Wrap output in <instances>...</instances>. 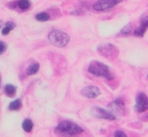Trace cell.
<instances>
[{"mask_svg":"<svg viewBox=\"0 0 148 137\" xmlns=\"http://www.w3.org/2000/svg\"><path fill=\"white\" fill-rule=\"evenodd\" d=\"M17 6L21 11H27L31 7L30 0H18L17 2Z\"/></svg>","mask_w":148,"mask_h":137,"instance_id":"13","label":"cell"},{"mask_svg":"<svg viewBox=\"0 0 148 137\" xmlns=\"http://www.w3.org/2000/svg\"><path fill=\"white\" fill-rule=\"evenodd\" d=\"M0 45H1V52H0V54H3V53L6 51L7 45H6V44H5L4 41H1V42H0Z\"/></svg>","mask_w":148,"mask_h":137,"instance_id":"20","label":"cell"},{"mask_svg":"<svg viewBox=\"0 0 148 137\" xmlns=\"http://www.w3.org/2000/svg\"><path fill=\"white\" fill-rule=\"evenodd\" d=\"M146 78H147V80H148V74H147V76H146Z\"/></svg>","mask_w":148,"mask_h":137,"instance_id":"22","label":"cell"},{"mask_svg":"<svg viewBox=\"0 0 148 137\" xmlns=\"http://www.w3.org/2000/svg\"><path fill=\"white\" fill-rule=\"evenodd\" d=\"M132 25H131V24H128L127 25H125V27L122 28L120 33L123 34V35H128V34H130V33L132 32Z\"/></svg>","mask_w":148,"mask_h":137,"instance_id":"17","label":"cell"},{"mask_svg":"<svg viewBox=\"0 0 148 137\" xmlns=\"http://www.w3.org/2000/svg\"><path fill=\"white\" fill-rule=\"evenodd\" d=\"M97 50L100 55H102L108 60H114L119 55V50L117 48V46L110 43L99 45Z\"/></svg>","mask_w":148,"mask_h":137,"instance_id":"4","label":"cell"},{"mask_svg":"<svg viewBox=\"0 0 148 137\" xmlns=\"http://www.w3.org/2000/svg\"><path fill=\"white\" fill-rule=\"evenodd\" d=\"M11 31H12V29L10 28V27H8V26H5L3 29H2V35H4V36H6V35H8L10 32H11Z\"/></svg>","mask_w":148,"mask_h":137,"instance_id":"18","label":"cell"},{"mask_svg":"<svg viewBox=\"0 0 148 137\" xmlns=\"http://www.w3.org/2000/svg\"><path fill=\"white\" fill-rule=\"evenodd\" d=\"M148 29V17L147 16H144L142 19H141V21H140V26L138 27L133 34L137 37H143L146 32V30Z\"/></svg>","mask_w":148,"mask_h":137,"instance_id":"9","label":"cell"},{"mask_svg":"<svg viewBox=\"0 0 148 137\" xmlns=\"http://www.w3.org/2000/svg\"><path fill=\"white\" fill-rule=\"evenodd\" d=\"M22 107V100L17 99L13 101H12L9 105V109L11 111H18Z\"/></svg>","mask_w":148,"mask_h":137,"instance_id":"12","label":"cell"},{"mask_svg":"<svg viewBox=\"0 0 148 137\" xmlns=\"http://www.w3.org/2000/svg\"><path fill=\"white\" fill-rule=\"evenodd\" d=\"M36 19L40 22H45L50 19V15L46 12H40L36 15Z\"/></svg>","mask_w":148,"mask_h":137,"instance_id":"16","label":"cell"},{"mask_svg":"<svg viewBox=\"0 0 148 137\" xmlns=\"http://www.w3.org/2000/svg\"><path fill=\"white\" fill-rule=\"evenodd\" d=\"M5 93L7 97L13 98L17 94V87L12 84H7L5 87Z\"/></svg>","mask_w":148,"mask_h":137,"instance_id":"11","label":"cell"},{"mask_svg":"<svg viewBox=\"0 0 148 137\" xmlns=\"http://www.w3.org/2000/svg\"><path fill=\"white\" fill-rule=\"evenodd\" d=\"M109 107L118 114H123L125 111V102L121 99L115 100Z\"/></svg>","mask_w":148,"mask_h":137,"instance_id":"10","label":"cell"},{"mask_svg":"<svg viewBox=\"0 0 148 137\" xmlns=\"http://www.w3.org/2000/svg\"><path fill=\"white\" fill-rule=\"evenodd\" d=\"M134 109L137 113H144L148 110V97L143 92H140L136 96Z\"/></svg>","mask_w":148,"mask_h":137,"instance_id":"5","label":"cell"},{"mask_svg":"<svg viewBox=\"0 0 148 137\" xmlns=\"http://www.w3.org/2000/svg\"><path fill=\"white\" fill-rule=\"evenodd\" d=\"M81 94L88 99H95L101 94V91L95 86H87L81 90Z\"/></svg>","mask_w":148,"mask_h":137,"instance_id":"8","label":"cell"},{"mask_svg":"<svg viewBox=\"0 0 148 137\" xmlns=\"http://www.w3.org/2000/svg\"><path fill=\"white\" fill-rule=\"evenodd\" d=\"M55 133L61 136H74L84 132V129L78 124L70 120H63L54 129Z\"/></svg>","mask_w":148,"mask_h":137,"instance_id":"1","label":"cell"},{"mask_svg":"<svg viewBox=\"0 0 148 137\" xmlns=\"http://www.w3.org/2000/svg\"><path fill=\"white\" fill-rule=\"evenodd\" d=\"M22 127L24 131H25L26 133H30L33 128V122L30 119H25L22 122Z\"/></svg>","mask_w":148,"mask_h":137,"instance_id":"15","label":"cell"},{"mask_svg":"<svg viewBox=\"0 0 148 137\" xmlns=\"http://www.w3.org/2000/svg\"><path fill=\"white\" fill-rule=\"evenodd\" d=\"M6 26L10 27V28L12 30V29H14V28H15V24H14L13 22H12V21H9V22H7V23H6Z\"/></svg>","mask_w":148,"mask_h":137,"instance_id":"21","label":"cell"},{"mask_svg":"<svg viewBox=\"0 0 148 137\" xmlns=\"http://www.w3.org/2000/svg\"><path fill=\"white\" fill-rule=\"evenodd\" d=\"M113 135H114L115 137H126V136H127V134H126L125 133H124L123 131H119V130L116 131V132L114 133Z\"/></svg>","mask_w":148,"mask_h":137,"instance_id":"19","label":"cell"},{"mask_svg":"<svg viewBox=\"0 0 148 137\" xmlns=\"http://www.w3.org/2000/svg\"><path fill=\"white\" fill-rule=\"evenodd\" d=\"M92 114L98 119H104V120H115L116 116L112 111H108L106 109H104L99 107H94L91 110Z\"/></svg>","mask_w":148,"mask_h":137,"instance_id":"7","label":"cell"},{"mask_svg":"<svg viewBox=\"0 0 148 137\" xmlns=\"http://www.w3.org/2000/svg\"><path fill=\"white\" fill-rule=\"evenodd\" d=\"M88 73L96 77H101L109 81L113 79L110 68L106 64L97 60L92 61L90 63L88 66Z\"/></svg>","mask_w":148,"mask_h":137,"instance_id":"2","label":"cell"},{"mask_svg":"<svg viewBox=\"0 0 148 137\" xmlns=\"http://www.w3.org/2000/svg\"><path fill=\"white\" fill-rule=\"evenodd\" d=\"M48 40L53 46L64 47L69 43L70 37L60 30H51L48 34Z\"/></svg>","mask_w":148,"mask_h":137,"instance_id":"3","label":"cell"},{"mask_svg":"<svg viewBox=\"0 0 148 137\" xmlns=\"http://www.w3.org/2000/svg\"><path fill=\"white\" fill-rule=\"evenodd\" d=\"M38 70H39V64L38 63H32L27 68L26 74H27V75H33V74H36L38 72Z\"/></svg>","mask_w":148,"mask_h":137,"instance_id":"14","label":"cell"},{"mask_svg":"<svg viewBox=\"0 0 148 137\" xmlns=\"http://www.w3.org/2000/svg\"><path fill=\"white\" fill-rule=\"evenodd\" d=\"M123 0H99L93 5V9L98 12H104L113 8L117 5L120 4Z\"/></svg>","mask_w":148,"mask_h":137,"instance_id":"6","label":"cell"}]
</instances>
